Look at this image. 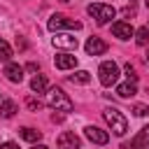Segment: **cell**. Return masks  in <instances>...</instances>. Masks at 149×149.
Listing matches in <instances>:
<instances>
[{
	"mask_svg": "<svg viewBox=\"0 0 149 149\" xmlns=\"http://www.w3.org/2000/svg\"><path fill=\"white\" fill-rule=\"evenodd\" d=\"M147 7H149V0H147Z\"/></svg>",
	"mask_w": 149,
	"mask_h": 149,
	"instance_id": "31",
	"label": "cell"
},
{
	"mask_svg": "<svg viewBox=\"0 0 149 149\" xmlns=\"http://www.w3.org/2000/svg\"><path fill=\"white\" fill-rule=\"evenodd\" d=\"M49 30H81V23L79 21H74V19H68V16H63V14H54L51 19H49Z\"/></svg>",
	"mask_w": 149,
	"mask_h": 149,
	"instance_id": "5",
	"label": "cell"
},
{
	"mask_svg": "<svg viewBox=\"0 0 149 149\" xmlns=\"http://www.w3.org/2000/svg\"><path fill=\"white\" fill-rule=\"evenodd\" d=\"M77 37L74 35H56L54 37V47H61V49H77Z\"/></svg>",
	"mask_w": 149,
	"mask_h": 149,
	"instance_id": "13",
	"label": "cell"
},
{
	"mask_svg": "<svg viewBox=\"0 0 149 149\" xmlns=\"http://www.w3.org/2000/svg\"><path fill=\"white\" fill-rule=\"evenodd\" d=\"M26 105H28V109H30V112H37V109L42 107V102H40V100H35V98H30V95L26 98Z\"/></svg>",
	"mask_w": 149,
	"mask_h": 149,
	"instance_id": "22",
	"label": "cell"
},
{
	"mask_svg": "<svg viewBox=\"0 0 149 149\" xmlns=\"http://www.w3.org/2000/svg\"><path fill=\"white\" fill-rule=\"evenodd\" d=\"M47 105L51 109H56V112H72V107H74V102L68 98V93L63 88H58V86L47 91Z\"/></svg>",
	"mask_w": 149,
	"mask_h": 149,
	"instance_id": "1",
	"label": "cell"
},
{
	"mask_svg": "<svg viewBox=\"0 0 149 149\" xmlns=\"http://www.w3.org/2000/svg\"><path fill=\"white\" fill-rule=\"evenodd\" d=\"M33 149H49L47 144H37V147H33Z\"/></svg>",
	"mask_w": 149,
	"mask_h": 149,
	"instance_id": "28",
	"label": "cell"
},
{
	"mask_svg": "<svg viewBox=\"0 0 149 149\" xmlns=\"http://www.w3.org/2000/svg\"><path fill=\"white\" fill-rule=\"evenodd\" d=\"M135 42H137L140 47H147V44H149V28H147V26L135 30Z\"/></svg>",
	"mask_w": 149,
	"mask_h": 149,
	"instance_id": "19",
	"label": "cell"
},
{
	"mask_svg": "<svg viewBox=\"0 0 149 149\" xmlns=\"http://www.w3.org/2000/svg\"><path fill=\"white\" fill-rule=\"evenodd\" d=\"M86 12H88V14L95 19V23H100V26H105L109 19L116 16V9H114L112 5H102V2H93V5H88Z\"/></svg>",
	"mask_w": 149,
	"mask_h": 149,
	"instance_id": "3",
	"label": "cell"
},
{
	"mask_svg": "<svg viewBox=\"0 0 149 149\" xmlns=\"http://www.w3.org/2000/svg\"><path fill=\"white\" fill-rule=\"evenodd\" d=\"M16 47H19V49H26V42H23V40H19V37H16Z\"/></svg>",
	"mask_w": 149,
	"mask_h": 149,
	"instance_id": "27",
	"label": "cell"
},
{
	"mask_svg": "<svg viewBox=\"0 0 149 149\" xmlns=\"http://www.w3.org/2000/svg\"><path fill=\"white\" fill-rule=\"evenodd\" d=\"M112 35L119 37V40H130V37L135 35V30L130 28V23H126V21H116V23H112Z\"/></svg>",
	"mask_w": 149,
	"mask_h": 149,
	"instance_id": "9",
	"label": "cell"
},
{
	"mask_svg": "<svg viewBox=\"0 0 149 149\" xmlns=\"http://www.w3.org/2000/svg\"><path fill=\"white\" fill-rule=\"evenodd\" d=\"M84 49H86V54H88V56H100V54H105V51H107V42H105V40H100V37H88V40H86V44H84Z\"/></svg>",
	"mask_w": 149,
	"mask_h": 149,
	"instance_id": "7",
	"label": "cell"
},
{
	"mask_svg": "<svg viewBox=\"0 0 149 149\" xmlns=\"http://www.w3.org/2000/svg\"><path fill=\"white\" fill-rule=\"evenodd\" d=\"M70 81H72V84H88V81H91V72L77 70L74 74H70Z\"/></svg>",
	"mask_w": 149,
	"mask_h": 149,
	"instance_id": "18",
	"label": "cell"
},
{
	"mask_svg": "<svg viewBox=\"0 0 149 149\" xmlns=\"http://www.w3.org/2000/svg\"><path fill=\"white\" fill-rule=\"evenodd\" d=\"M19 135H21L26 142H40V140H42V133H40V130H35V128H28V126H26V128H21V130H19Z\"/></svg>",
	"mask_w": 149,
	"mask_h": 149,
	"instance_id": "15",
	"label": "cell"
},
{
	"mask_svg": "<svg viewBox=\"0 0 149 149\" xmlns=\"http://www.w3.org/2000/svg\"><path fill=\"white\" fill-rule=\"evenodd\" d=\"M5 74H7V79L9 81H14V84H21V79H23V68L19 65V63H7L5 65Z\"/></svg>",
	"mask_w": 149,
	"mask_h": 149,
	"instance_id": "12",
	"label": "cell"
},
{
	"mask_svg": "<svg viewBox=\"0 0 149 149\" xmlns=\"http://www.w3.org/2000/svg\"><path fill=\"white\" fill-rule=\"evenodd\" d=\"M137 93V81H126V84H119L116 86V95L119 98H130Z\"/></svg>",
	"mask_w": 149,
	"mask_h": 149,
	"instance_id": "14",
	"label": "cell"
},
{
	"mask_svg": "<svg viewBox=\"0 0 149 149\" xmlns=\"http://www.w3.org/2000/svg\"><path fill=\"white\" fill-rule=\"evenodd\" d=\"M121 149H149V126H144L130 142H123Z\"/></svg>",
	"mask_w": 149,
	"mask_h": 149,
	"instance_id": "6",
	"label": "cell"
},
{
	"mask_svg": "<svg viewBox=\"0 0 149 149\" xmlns=\"http://www.w3.org/2000/svg\"><path fill=\"white\" fill-rule=\"evenodd\" d=\"M102 119L107 121V126L112 128V133L119 135V137L128 130V121H126V116H123L116 107H105V109H102Z\"/></svg>",
	"mask_w": 149,
	"mask_h": 149,
	"instance_id": "2",
	"label": "cell"
},
{
	"mask_svg": "<svg viewBox=\"0 0 149 149\" xmlns=\"http://www.w3.org/2000/svg\"><path fill=\"white\" fill-rule=\"evenodd\" d=\"M147 63H149V44H147Z\"/></svg>",
	"mask_w": 149,
	"mask_h": 149,
	"instance_id": "29",
	"label": "cell"
},
{
	"mask_svg": "<svg viewBox=\"0 0 149 149\" xmlns=\"http://www.w3.org/2000/svg\"><path fill=\"white\" fill-rule=\"evenodd\" d=\"M126 77H128V81H137V74H135V68H133L130 63H126Z\"/></svg>",
	"mask_w": 149,
	"mask_h": 149,
	"instance_id": "23",
	"label": "cell"
},
{
	"mask_svg": "<svg viewBox=\"0 0 149 149\" xmlns=\"http://www.w3.org/2000/svg\"><path fill=\"white\" fill-rule=\"evenodd\" d=\"M14 112H16V102H14V100H2V102H0V116L12 119Z\"/></svg>",
	"mask_w": 149,
	"mask_h": 149,
	"instance_id": "16",
	"label": "cell"
},
{
	"mask_svg": "<svg viewBox=\"0 0 149 149\" xmlns=\"http://www.w3.org/2000/svg\"><path fill=\"white\" fill-rule=\"evenodd\" d=\"M84 135H86L91 142H95V144H107V142H109V135H107L105 130L95 128V126H86V128H84Z\"/></svg>",
	"mask_w": 149,
	"mask_h": 149,
	"instance_id": "10",
	"label": "cell"
},
{
	"mask_svg": "<svg viewBox=\"0 0 149 149\" xmlns=\"http://www.w3.org/2000/svg\"><path fill=\"white\" fill-rule=\"evenodd\" d=\"M61 2H70V0H61Z\"/></svg>",
	"mask_w": 149,
	"mask_h": 149,
	"instance_id": "30",
	"label": "cell"
},
{
	"mask_svg": "<svg viewBox=\"0 0 149 149\" xmlns=\"http://www.w3.org/2000/svg\"><path fill=\"white\" fill-rule=\"evenodd\" d=\"M133 112H135V116H147V114H149V107H144V105H135Z\"/></svg>",
	"mask_w": 149,
	"mask_h": 149,
	"instance_id": "24",
	"label": "cell"
},
{
	"mask_svg": "<svg viewBox=\"0 0 149 149\" xmlns=\"http://www.w3.org/2000/svg\"><path fill=\"white\" fill-rule=\"evenodd\" d=\"M54 65H56L58 70H72V68L77 65V56H72V54H58V56L54 58Z\"/></svg>",
	"mask_w": 149,
	"mask_h": 149,
	"instance_id": "11",
	"label": "cell"
},
{
	"mask_svg": "<svg viewBox=\"0 0 149 149\" xmlns=\"http://www.w3.org/2000/svg\"><path fill=\"white\" fill-rule=\"evenodd\" d=\"M26 68H28V70H30V72H37V63H28V65H26Z\"/></svg>",
	"mask_w": 149,
	"mask_h": 149,
	"instance_id": "26",
	"label": "cell"
},
{
	"mask_svg": "<svg viewBox=\"0 0 149 149\" xmlns=\"http://www.w3.org/2000/svg\"><path fill=\"white\" fill-rule=\"evenodd\" d=\"M135 12H137V2H135V0H130V5H126V7H123V16H126V19H130V16H135Z\"/></svg>",
	"mask_w": 149,
	"mask_h": 149,
	"instance_id": "21",
	"label": "cell"
},
{
	"mask_svg": "<svg viewBox=\"0 0 149 149\" xmlns=\"http://www.w3.org/2000/svg\"><path fill=\"white\" fill-rule=\"evenodd\" d=\"M9 58H12V49H9V44L0 37V61H7V63H9Z\"/></svg>",
	"mask_w": 149,
	"mask_h": 149,
	"instance_id": "20",
	"label": "cell"
},
{
	"mask_svg": "<svg viewBox=\"0 0 149 149\" xmlns=\"http://www.w3.org/2000/svg\"><path fill=\"white\" fill-rule=\"evenodd\" d=\"M79 137L72 133V130H65L58 135V149H79Z\"/></svg>",
	"mask_w": 149,
	"mask_h": 149,
	"instance_id": "8",
	"label": "cell"
},
{
	"mask_svg": "<svg viewBox=\"0 0 149 149\" xmlns=\"http://www.w3.org/2000/svg\"><path fill=\"white\" fill-rule=\"evenodd\" d=\"M98 79H100L102 86H112V84H116V81H119V65H116L114 61H105V63H100V68H98Z\"/></svg>",
	"mask_w": 149,
	"mask_h": 149,
	"instance_id": "4",
	"label": "cell"
},
{
	"mask_svg": "<svg viewBox=\"0 0 149 149\" xmlns=\"http://www.w3.org/2000/svg\"><path fill=\"white\" fill-rule=\"evenodd\" d=\"M30 88H33L35 93L47 91V77H44V74H35V77L30 79Z\"/></svg>",
	"mask_w": 149,
	"mask_h": 149,
	"instance_id": "17",
	"label": "cell"
},
{
	"mask_svg": "<svg viewBox=\"0 0 149 149\" xmlns=\"http://www.w3.org/2000/svg\"><path fill=\"white\" fill-rule=\"evenodd\" d=\"M0 149H19V144H14V142H2Z\"/></svg>",
	"mask_w": 149,
	"mask_h": 149,
	"instance_id": "25",
	"label": "cell"
}]
</instances>
